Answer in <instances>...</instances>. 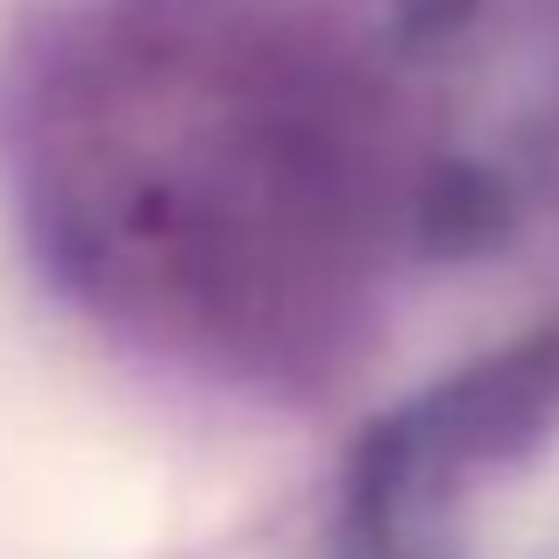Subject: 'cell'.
<instances>
[{"label":"cell","mask_w":559,"mask_h":559,"mask_svg":"<svg viewBox=\"0 0 559 559\" xmlns=\"http://www.w3.org/2000/svg\"><path fill=\"white\" fill-rule=\"evenodd\" d=\"M57 255L156 333L298 355L347 305L361 135L333 71L199 0L114 8L36 99Z\"/></svg>","instance_id":"1"},{"label":"cell","mask_w":559,"mask_h":559,"mask_svg":"<svg viewBox=\"0 0 559 559\" xmlns=\"http://www.w3.org/2000/svg\"><path fill=\"white\" fill-rule=\"evenodd\" d=\"M559 355L447 376L355 467L361 559H559Z\"/></svg>","instance_id":"2"}]
</instances>
